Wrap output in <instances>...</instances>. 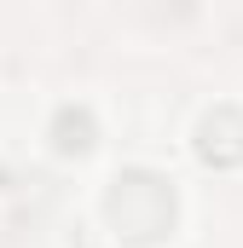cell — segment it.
<instances>
[{"instance_id": "2", "label": "cell", "mask_w": 243, "mask_h": 248, "mask_svg": "<svg viewBox=\"0 0 243 248\" xmlns=\"http://www.w3.org/2000/svg\"><path fill=\"white\" fill-rule=\"evenodd\" d=\"M197 156L208 168H243V110L238 104H214L197 122Z\"/></svg>"}, {"instance_id": "4", "label": "cell", "mask_w": 243, "mask_h": 248, "mask_svg": "<svg viewBox=\"0 0 243 248\" xmlns=\"http://www.w3.org/2000/svg\"><path fill=\"white\" fill-rule=\"evenodd\" d=\"M0 179H6V173H0Z\"/></svg>"}, {"instance_id": "3", "label": "cell", "mask_w": 243, "mask_h": 248, "mask_svg": "<svg viewBox=\"0 0 243 248\" xmlns=\"http://www.w3.org/2000/svg\"><path fill=\"white\" fill-rule=\"evenodd\" d=\"M93 144H99L93 110H87V104H64L58 116H52V150H58V156H87Z\"/></svg>"}, {"instance_id": "1", "label": "cell", "mask_w": 243, "mask_h": 248, "mask_svg": "<svg viewBox=\"0 0 243 248\" xmlns=\"http://www.w3.org/2000/svg\"><path fill=\"white\" fill-rule=\"evenodd\" d=\"M174 214H180V196L151 168H122L110 179V190H104V219H110V231L122 243H133V248H156L174 231Z\"/></svg>"}]
</instances>
